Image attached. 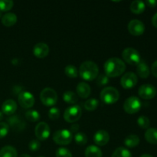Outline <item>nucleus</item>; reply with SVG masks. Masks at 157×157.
<instances>
[{"label": "nucleus", "mask_w": 157, "mask_h": 157, "mask_svg": "<svg viewBox=\"0 0 157 157\" xmlns=\"http://www.w3.org/2000/svg\"><path fill=\"white\" fill-rule=\"evenodd\" d=\"M126 70V64L118 58H109L104 63V71L109 78H115L122 75Z\"/></svg>", "instance_id": "nucleus-1"}, {"label": "nucleus", "mask_w": 157, "mask_h": 157, "mask_svg": "<svg viewBox=\"0 0 157 157\" xmlns=\"http://www.w3.org/2000/svg\"><path fill=\"white\" fill-rule=\"evenodd\" d=\"M99 74L98 64L92 61H86L81 64L79 68V75L86 81H93Z\"/></svg>", "instance_id": "nucleus-2"}, {"label": "nucleus", "mask_w": 157, "mask_h": 157, "mask_svg": "<svg viewBox=\"0 0 157 157\" xmlns=\"http://www.w3.org/2000/svg\"><path fill=\"white\" fill-rule=\"evenodd\" d=\"M119 98V91L113 87H106L101 90V99L106 104H115L117 102Z\"/></svg>", "instance_id": "nucleus-3"}, {"label": "nucleus", "mask_w": 157, "mask_h": 157, "mask_svg": "<svg viewBox=\"0 0 157 157\" xmlns=\"http://www.w3.org/2000/svg\"><path fill=\"white\" fill-rule=\"evenodd\" d=\"M40 99L42 104L47 107H52L58 101V94L54 89L46 87L40 93Z\"/></svg>", "instance_id": "nucleus-4"}, {"label": "nucleus", "mask_w": 157, "mask_h": 157, "mask_svg": "<svg viewBox=\"0 0 157 157\" xmlns=\"http://www.w3.org/2000/svg\"><path fill=\"white\" fill-rule=\"evenodd\" d=\"M122 57L124 61L131 65H137L141 61L140 55L133 48H127L122 52Z\"/></svg>", "instance_id": "nucleus-5"}, {"label": "nucleus", "mask_w": 157, "mask_h": 157, "mask_svg": "<svg viewBox=\"0 0 157 157\" xmlns=\"http://www.w3.org/2000/svg\"><path fill=\"white\" fill-rule=\"evenodd\" d=\"M82 110L79 105H72L67 107L64 113V119L68 123H75L81 118Z\"/></svg>", "instance_id": "nucleus-6"}, {"label": "nucleus", "mask_w": 157, "mask_h": 157, "mask_svg": "<svg viewBox=\"0 0 157 157\" xmlns=\"http://www.w3.org/2000/svg\"><path fill=\"white\" fill-rule=\"evenodd\" d=\"M73 138L72 133L68 130H57L53 135V140L57 144L59 145H67L70 144Z\"/></svg>", "instance_id": "nucleus-7"}, {"label": "nucleus", "mask_w": 157, "mask_h": 157, "mask_svg": "<svg viewBox=\"0 0 157 157\" xmlns=\"http://www.w3.org/2000/svg\"><path fill=\"white\" fill-rule=\"evenodd\" d=\"M142 107V103L137 97L132 96L127 98L124 104V109L127 113H137Z\"/></svg>", "instance_id": "nucleus-8"}, {"label": "nucleus", "mask_w": 157, "mask_h": 157, "mask_svg": "<svg viewBox=\"0 0 157 157\" xmlns=\"http://www.w3.org/2000/svg\"><path fill=\"white\" fill-rule=\"evenodd\" d=\"M18 101L21 107L28 109L33 107L35 100L32 93L24 90V91H21L19 93Z\"/></svg>", "instance_id": "nucleus-9"}, {"label": "nucleus", "mask_w": 157, "mask_h": 157, "mask_svg": "<svg viewBox=\"0 0 157 157\" xmlns=\"http://www.w3.org/2000/svg\"><path fill=\"white\" fill-rule=\"evenodd\" d=\"M35 133L39 141L46 140L51 134V130L48 124L45 122L38 123L35 127Z\"/></svg>", "instance_id": "nucleus-10"}, {"label": "nucleus", "mask_w": 157, "mask_h": 157, "mask_svg": "<svg viewBox=\"0 0 157 157\" xmlns=\"http://www.w3.org/2000/svg\"><path fill=\"white\" fill-rule=\"evenodd\" d=\"M138 78L133 72H127L124 74L121 80V84L124 88L130 89L135 87L137 84Z\"/></svg>", "instance_id": "nucleus-11"}, {"label": "nucleus", "mask_w": 157, "mask_h": 157, "mask_svg": "<svg viewBox=\"0 0 157 157\" xmlns=\"http://www.w3.org/2000/svg\"><path fill=\"white\" fill-rule=\"evenodd\" d=\"M129 32L134 36H140L144 34L145 31V25L141 21L138 19H133L127 25Z\"/></svg>", "instance_id": "nucleus-12"}, {"label": "nucleus", "mask_w": 157, "mask_h": 157, "mask_svg": "<svg viewBox=\"0 0 157 157\" xmlns=\"http://www.w3.org/2000/svg\"><path fill=\"white\" fill-rule=\"evenodd\" d=\"M138 93L140 97L143 99L150 100L156 96V90L152 84H143L140 87Z\"/></svg>", "instance_id": "nucleus-13"}, {"label": "nucleus", "mask_w": 157, "mask_h": 157, "mask_svg": "<svg viewBox=\"0 0 157 157\" xmlns=\"http://www.w3.org/2000/svg\"><path fill=\"white\" fill-rule=\"evenodd\" d=\"M8 122L9 123V125L12 127V130L15 131H21L25 128L26 124L25 121L17 115L9 117L8 119Z\"/></svg>", "instance_id": "nucleus-14"}, {"label": "nucleus", "mask_w": 157, "mask_h": 157, "mask_svg": "<svg viewBox=\"0 0 157 157\" xmlns=\"http://www.w3.org/2000/svg\"><path fill=\"white\" fill-rule=\"evenodd\" d=\"M110 140V135L106 130H99L95 133L94 136V141L98 146L106 145Z\"/></svg>", "instance_id": "nucleus-15"}, {"label": "nucleus", "mask_w": 157, "mask_h": 157, "mask_svg": "<svg viewBox=\"0 0 157 157\" xmlns=\"http://www.w3.org/2000/svg\"><path fill=\"white\" fill-rule=\"evenodd\" d=\"M49 53V47L44 42H38L34 46L33 54L35 57L39 58H45Z\"/></svg>", "instance_id": "nucleus-16"}, {"label": "nucleus", "mask_w": 157, "mask_h": 157, "mask_svg": "<svg viewBox=\"0 0 157 157\" xmlns=\"http://www.w3.org/2000/svg\"><path fill=\"white\" fill-rule=\"evenodd\" d=\"M17 104L14 100L9 99L6 100L2 106V113L6 115H12L16 111Z\"/></svg>", "instance_id": "nucleus-17"}, {"label": "nucleus", "mask_w": 157, "mask_h": 157, "mask_svg": "<svg viewBox=\"0 0 157 157\" xmlns=\"http://www.w3.org/2000/svg\"><path fill=\"white\" fill-rule=\"evenodd\" d=\"M77 93L78 96L81 97V98H87L90 96L91 89L89 84H87L85 82H81L77 86Z\"/></svg>", "instance_id": "nucleus-18"}, {"label": "nucleus", "mask_w": 157, "mask_h": 157, "mask_svg": "<svg viewBox=\"0 0 157 157\" xmlns=\"http://www.w3.org/2000/svg\"><path fill=\"white\" fill-rule=\"evenodd\" d=\"M16 21L17 15L13 12H7L2 17V23L7 27L14 25Z\"/></svg>", "instance_id": "nucleus-19"}, {"label": "nucleus", "mask_w": 157, "mask_h": 157, "mask_svg": "<svg viewBox=\"0 0 157 157\" xmlns=\"http://www.w3.org/2000/svg\"><path fill=\"white\" fill-rule=\"evenodd\" d=\"M146 8L145 2L141 0H135L130 4V10L134 14H141L144 12Z\"/></svg>", "instance_id": "nucleus-20"}, {"label": "nucleus", "mask_w": 157, "mask_h": 157, "mask_svg": "<svg viewBox=\"0 0 157 157\" xmlns=\"http://www.w3.org/2000/svg\"><path fill=\"white\" fill-rule=\"evenodd\" d=\"M84 155L85 157H102L103 153L99 147L94 145H90L86 148Z\"/></svg>", "instance_id": "nucleus-21"}, {"label": "nucleus", "mask_w": 157, "mask_h": 157, "mask_svg": "<svg viewBox=\"0 0 157 157\" xmlns=\"http://www.w3.org/2000/svg\"><path fill=\"white\" fill-rule=\"evenodd\" d=\"M136 72H137L138 75L142 78H148L150 75V71L148 65L146 64L144 61H141L139 64H137V67H136Z\"/></svg>", "instance_id": "nucleus-22"}, {"label": "nucleus", "mask_w": 157, "mask_h": 157, "mask_svg": "<svg viewBox=\"0 0 157 157\" xmlns=\"http://www.w3.org/2000/svg\"><path fill=\"white\" fill-rule=\"evenodd\" d=\"M139 136L136 134H130L128 136H127L124 140V144L127 147L129 148H134V147H137L140 144Z\"/></svg>", "instance_id": "nucleus-23"}, {"label": "nucleus", "mask_w": 157, "mask_h": 157, "mask_svg": "<svg viewBox=\"0 0 157 157\" xmlns=\"http://www.w3.org/2000/svg\"><path fill=\"white\" fill-rule=\"evenodd\" d=\"M145 139L151 144H157V129L149 128L145 133Z\"/></svg>", "instance_id": "nucleus-24"}, {"label": "nucleus", "mask_w": 157, "mask_h": 157, "mask_svg": "<svg viewBox=\"0 0 157 157\" xmlns=\"http://www.w3.org/2000/svg\"><path fill=\"white\" fill-rule=\"evenodd\" d=\"M16 150L12 146H6L0 150V157H17Z\"/></svg>", "instance_id": "nucleus-25"}, {"label": "nucleus", "mask_w": 157, "mask_h": 157, "mask_svg": "<svg viewBox=\"0 0 157 157\" xmlns=\"http://www.w3.org/2000/svg\"><path fill=\"white\" fill-rule=\"evenodd\" d=\"M63 99L66 103L69 104H75L78 101V96L73 91L67 90L65 91L63 94Z\"/></svg>", "instance_id": "nucleus-26"}, {"label": "nucleus", "mask_w": 157, "mask_h": 157, "mask_svg": "<svg viewBox=\"0 0 157 157\" xmlns=\"http://www.w3.org/2000/svg\"><path fill=\"white\" fill-rule=\"evenodd\" d=\"M111 157H133L130 150H127L125 147H118L115 150L112 154Z\"/></svg>", "instance_id": "nucleus-27"}, {"label": "nucleus", "mask_w": 157, "mask_h": 157, "mask_svg": "<svg viewBox=\"0 0 157 157\" xmlns=\"http://www.w3.org/2000/svg\"><path fill=\"white\" fill-rule=\"evenodd\" d=\"M98 105H99L98 100L95 99V98H90L84 103V108L88 111H94L98 108Z\"/></svg>", "instance_id": "nucleus-28"}, {"label": "nucleus", "mask_w": 157, "mask_h": 157, "mask_svg": "<svg viewBox=\"0 0 157 157\" xmlns=\"http://www.w3.org/2000/svg\"><path fill=\"white\" fill-rule=\"evenodd\" d=\"M25 117L30 122H36L39 121L40 113L36 110H29L26 111Z\"/></svg>", "instance_id": "nucleus-29"}, {"label": "nucleus", "mask_w": 157, "mask_h": 157, "mask_svg": "<svg viewBox=\"0 0 157 157\" xmlns=\"http://www.w3.org/2000/svg\"><path fill=\"white\" fill-rule=\"evenodd\" d=\"M64 73L69 78H75L76 77H78V68L75 65L69 64V65L66 66L65 68H64Z\"/></svg>", "instance_id": "nucleus-30"}, {"label": "nucleus", "mask_w": 157, "mask_h": 157, "mask_svg": "<svg viewBox=\"0 0 157 157\" xmlns=\"http://www.w3.org/2000/svg\"><path fill=\"white\" fill-rule=\"evenodd\" d=\"M75 140L77 144L80 146L85 145L87 142V137L86 136L85 133H81V132H79V133H77L75 136Z\"/></svg>", "instance_id": "nucleus-31"}, {"label": "nucleus", "mask_w": 157, "mask_h": 157, "mask_svg": "<svg viewBox=\"0 0 157 157\" xmlns=\"http://www.w3.org/2000/svg\"><path fill=\"white\" fill-rule=\"evenodd\" d=\"M109 83V77L106 74H101L97 77L96 84L99 87H103V86L107 85Z\"/></svg>", "instance_id": "nucleus-32"}, {"label": "nucleus", "mask_w": 157, "mask_h": 157, "mask_svg": "<svg viewBox=\"0 0 157 157\" xmlns=\"http://www.w3.org/2000/svg\"><path fill=\"white\" fill-rule=\"evenodd\" d=\"M13 2L12 0H1L0 1V11L6 12L10 10L13 6Z\"/></svg>", "instance_id": "nucleus-33"}, {"label": "nucleus", "mask_w": 157, "mask_h": 157, "mask_svg": "<svg viewBox=\"0 0 157 157\" xmlns=\"http://www.w3.org/2000/svg\"><path fill=\"white\" fill-rule=\"evenodd\" d=\"M137 124L142 129H148L150 127V120L146 116H140L137 119Z\"/></svg>", "instance_id": "nucleus-34"}, {"label": "nucleus", "mask_w": 157, "mask_h": 157, "mask_svg": "<svg viewBox=\"0 0 157 157\" xmlns=\"http://www.w3.org/2000/svg\"><path fill=\"white\" fill-rule=\"evenodd\" d=\"M55 155H56V157H73L70 150L64 148V147L58 148L57 150Z\"/></svg>", "instance_id": "nucleus-35"}, {"label": "nucleus", "mask_w": 157, "mask_h": 157, "mask_svg": "<svg viewBox=\"0 0 157 157\" xmlns=\"http://www.w3.org/2000/svg\"><path fill=\"white\" fill-rule=\"evenodd\" d=\"M9 131V126L6 123H0V138H3L7 136Z\"/></svg>", "instance_id": "nucleus-36"}, {"label": "nucleus", "mask_w": 157, "mask_h": 157, "mask_svg": "<svg viewBox=\"0 0 157 157\" xmlns=\"http://www.w3.org/2000/svg\"><path fill=\"white\" fill-rule=\"evenodd\" d=\"M48 117L51 120H57L60 117V110L58 107H52L48 112Z\"/></svg>", "instance_id": "nucleus-37"}, {"label": "nucleus", "mask_w": 157, "mask_h": 157, "mask_svg": "<svg viewBox=\"0 0 157 157\" xmlns=\"http://www.w3.org/2000/svg\"><path fill=\"white\" fill-rule=\"evenodd\" d=\"M40 147H41V143L38 140H32L29 144V148L32 151H37L39 150Z\"/></svg>", "instance_id": "nucleus-38"}, {"label": "nucleus", "mask_w": 157, "mask_h": 157, "mask_svg": "<svg viewBox=\"0 0 157 157\" xmlns=\"http://www.w3.org/2000/svg\"><path fill=\"white\" fill-rule=\"evenodd\" d=\"M151 71H152V74H153L156 78H157V61H154L153 64H152Z\"/></svg>", "instance_id": "nucleus-39"}, {"label": "nucleus", "mask_w": 157, "mask_h": 157, "mask_svg": "<svg viewBox=\"0 0 157 157\" xmlns=\"http://www.w3.org/2000/svg\"><path fill=\"white\" fill-rule=\"evenodd\" d=\"M146 4L150 7L154 8L157 6V1L156 0H147L146 1Z\"/></svg>", "instance_id": "nucleus-40"}, {"label": "nucleus", "mask_w": 157, "mask_h": 157, "mask_svg": "<svg viewBox=\"0 0 157 157\" xmlns=\"http://www.w3.org/2000/svg\"><path fill=\"white\" fill-rule=\"evenodd\" d=\"M78 129H79V124H73L71 127V132H77Z\"/></svg>", "instance_id": "nucleus-41"}, {"label": "nucleus", "mask_w": 157, "mask_h": 157, "mask_svg": "<svg viewBox=\"0 0 157 157\" xmlns=\"http://www.w3.org/2000/svg\"><path fill=\"white\" fill-rule=\"evenodd\" d=\"M152 24L154 27L157 28V12L153 15V18H152Z\"/></svg>", "instance_id": "nucleus-42"}, {"label": "nucleus", "mask_w": 157, "mask_h": 157, "mask_svg": "<svg viewBox=\"0 0 157 157\" xmlns=\"http://www.w3.org/2000/svg\"><path fill=\"white\" fill-rule=\"evenodd\" d=\"M140 157H153V156H151V155H150V154H143Z\"/></svg>", "instance_id": "nucleus-43"}, {"label": "nucleus", "mask_w": 157, "mask_h": 157, "mask_svg": "<svg viewBox=\"0 0 157 157\" xmlns=\"http://www.w3.org/2000/svg\"><path fill=\"white\" fill-rule=\"evenodd\" d=\"M18 157H31V156H29L28 154H21V156H19Z\"/></svg>", "instance_id": "nucleus-44"}, {"label": "nucleus", "mask_w": 157, "mask_h": 157, "mask_svg": "<svg viewBox=\"0 0 157 157\" xmlns=\"http://www.w3.org/2000/svg\"><path fill=\"white\" fill-rule=\"evenodd\" d=\"M3 118V113L0 111V121H2V119Z\"/></svg>", "instance_id": "nucleus-45"}, {"label": "nucleus", "mask_w": 157, "mask_h": 157, "mask_svg": "<svg viewBox=\"0 0 157 157\" xmlns=\"http://www.w3.org/2000/svg\"><path fill=\"white\" fill-rule=\"evenodd\" d=\"M1 17H2V12L0 11V18H1Z\"/></svg>", "instance_id": "nucleus-46"}, {"label": "nucleus", "mask_w": 157, "mask_h": 157, "mask_svg": "<svg viewBox=\"0 0 157 157\" xmlns=\"http://www.w3.org/2000/svg\"><path fill=\"white\" fill-rule=\"evenodd\" d=\"M38 157H44V156H38Z\"/></svg>", "instance_id": "nucleus-47"}]
</instances>
